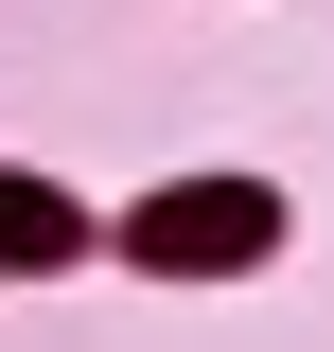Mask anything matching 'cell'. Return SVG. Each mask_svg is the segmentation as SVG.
<instances>
[{
    "instance_id": "cell-1",
    "label": "cell",
    "mask_w": 334,
    "mask_h": 352,
    "mask_svg": "<svg viewBox=\"0 0 334 352\" xmlns=\"http://www.w3.org/2000/svg\"><path fill=\"white\" fill-rule=\"evenodd\" d=\"M264 229H282V194H247V176H194V194H159V212H141V264H247Z\"/></svg>"
},
{
    "instance_id": "cell-2",
    "label": "cell",
    "mask_w": 334,
    "mask_h": 352,
    "mask_svg": "<svg viewBox=\"0 0 334 352\" xmlns=\"http://www.w3.org/2000/svg\"><path fill=\"white\" fill-rule=\"evenodd\" d=\"M0 264H71V212H53L36 176H0Z\"/></svg>"
}]
</instances>
